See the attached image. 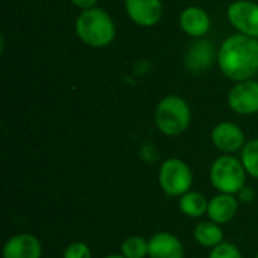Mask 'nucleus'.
Returning <instances> with one entry per match:
<instances>
[{
  "mask_svg": "<svg viewBox=\"0 0 258 258\" xmlns=\"http://www.w3.org/2000/svg\"><path fill=\"white\" fill-rule=\"evenodd\" d=\"M255 258H258V254H257V257H255Z\"/></svg>",
  "mask_w": 258,
  "mask_h": 258,
  "instance_id": "nucleus-24",
  "label": "nucleus"
},
{
  "mask_svg": "<svg viewBox=\"0 0 258 258\" xmlns=\"http://www.w3.org/2000/svg\"><path fill=\"white\" fill-rule=\"evenodd\" d=\"M70 2H71L76 8H79V9H82V11H86V9L95 8L98 0H70Z\"/></svg>",
  "mask_w": 258,
  "mask_h": 258,
  "instance_id": "nucleus-21",
  "label": "nucleus"
},
{
  "mask_svg": "<svg viewBox=\"0 0 258 258\" xmlns=\"http://www.w3.org/2000/svg\"><path fill=\"white\" fill-rule=\"evenodd\" d=\"M128 18L141 27L156 26L163 15L162 0H124Z\"/></svg>",
  "mask_w": 258,
  "mask_h": 258,
  "instance_id": "nucleus-9",
  "label": "nucleus"
},
{
  "mask_svg": "<svg viewBox=\"0 0 258 258\" xmlns=\"http://www.w3.org/2000/svg\"><path fill=\"white\" fill-rule=\"evenodd\" d=\"M227 17L239 33L258 39V3L236 0L228 6Z\"/></svg>",
  "mask_w": 258,
  "mask_h": 258,
  "instance_id": "nucleus-6",
  "label": "nucleus"
},
{
  "mask_svg": "<svg viewBox=\"0 0 258 258\" xmlns=\"http://www.w3.org/2000/svg\"><path fill=\"white\" fill-rule=\"evenodd\" d=\"M192 119V112L187 101L175 94L163 97L154 110V122L160 133L165 136H180L183 135Z\"/></svg>",
  "mask_w": 258,
  "mask_h": 258,
  "instance_id": "nucleus-3",
  "label": "nucleus"
},
{
  "mask_svg": "<svg viewBox=\"0 0 258 258\" xmlns=\"http://www.w3.org/2000/svg\"><path fill=\"white\" fill-rule=\"evenodd\" d=\"M212 142L224 154H234L237 151H242L246 144V139L243 130L237 124L222 121L213 127Z\"/></svg>",
  "mask_w": 258,
  "mask_h": 258,
  "instance_id": "nucleus-8",
  "label": "nucleus"
},
{
  "mask_svg": "<svg viewBox=\"0 0 258 258\" xmlns=\"http://www.w3.org/2000/svg\"><path fill=\"white\" fill-rule=\"evenodd\" d=\"M178 209L184 216H187L190 219H198V218H203L204 215H207L209 200L201 192L189 190L180 197Z\"/></svg>",
  "mask_w": 258,
  "mask_h": 258,
  "instance_id": "nucleus-15",
  "label": "nucleus"
},
{
  "mask_svg": "<svg viewBox=\"0 0 258 258\" xmlns=\"http://www.w3.org/2000/svg\"><path fill=\"white\" fill-rule=\"evenodd\" d=\"M148 258H184V246L175 234L160 231L148 240Z\"/></svg>",
  "mask_w": 258,
  "mask_h": 258,
  "instance_id": "nucleus-11",
  "label": "nucleus"
},
{
  "mask_svg": "<svg viewBox=\"0 0 258 258\" xmlns=\"http://www.w3.org/2000/svg\"><path fill=\"white\" fill-rule=\"evenodd\" d=\"M240 160L246 169V174L258 180V139L248 141L242 148Z\"/></svg>",
  "mask_w": 258,
  "mask_h": 258,
  "instance_id": "nucleus-17",
  "label": "nucleus"
},
{
  "mask_svg": "<svg viewBox=\"0 0 258 258\" xmlns=\"http://www.w3.org/2000/svg\"><path fill=\"white\" fill-rule=\"evenodd\" d=\"M178 23H180L181 30L187 36H192L197 39L206 36L212 27L210 15L207 14L206 9L200 6H187L186 9H183V12L180 14Z\"/></svg>",
  "mask_w": 258,
  "mask_h": 258,
  "instance_id": "nucleus-12",
  "label": "nucleus"
},
{
  "mask_svg": "<svg viewBox=\"0 0 258 258\" xmlns=\"http://www.w3.org/2000/svg\"><path fill=\"white\" fill-rule=\"evenodd\" d=\"M121 254L125 258L148 257V240L141 236H130L122 242Z\"/></svg>",
  "mask_w": 258,
  "mask_h": 258,
  "instance_id": "nucleus-18",
  "label": "nucleus"
},
{
  "mask_svg": "<svg viewBox=\"0 0 258 258\" xmlns=\"http://www.w3.org/2000/svg\"><path fill=\"white\" fill-rule=\"evenodd\" d=\"M159 184L166 195L180 198L192 189L194 174L190 166L177 157L165 160L159 169Z\"/></svg>",
  "mask_w": 258,
  "mask_h": 258,
  "instance_id": "nucleus-5",
  "label": "nucleus"
},
{
  "mask_svg": "<svg viewBox=\"0 0 258 258\" xmlns=\"http://www.w3.org/2000/svg\"><path fill=\"white\" fill-rule=\"evenodd\" d=\"M104 258H125V257L119 252V254H109V255H106Z\"/></svg>",
  "mask_w": 258,
  "mask_h": 258,
  "instance_id": "nucleus-23",
  "label": "nucleus"
},
{
  "mask_svg": "<svg viewBox=\"0 0 258 258\" xmlns=\"http://www.w3.org/2000/svg\"><path fill=\"white\" fill-rule=\"evenodd\" d=\"M209 258H243V255L234 243L222 242L221 245L210 249Z\"/></svg>",
  "mask_w": 258,
  "mask_h": 258,
  "instance_id": "nucleus-19",
  "label": "nucleus"
},
{
  "mask_svg": "<svg viewBox=\"0 0 258 258\" xmlns=\"http://www.w3.org/2000/svg\"><path fill=\"white\" fill-rule=\"evenodd\" d=\"M3 258H41L42 245L30 233H20L6 240L2 251Z\"/></svg>",
  "mask_w": 258,
  "mask_h": 258,
  "instance_id": "nucleus-10",
  "label": "nucleus"
},
{
  "mask_svg": "<svg viewBox=\"0 0 258 258\" xmlns=\"http://www.w3.org/2000/svg\"><path fill=\"white\" fill-rule=\"evenodd\" d=\"M222 74L233 82L252 79L258 73V39L236 33L225 38L218 51Z\"/></svg>",
  "mask_w": 258,
  "mask_h": 258,
  "instance_id": "nucleus-1",
  "label": "nucleus"
},
{
  "mask_svg": "<svg viewBox=\"0 0 258 258\" xmlns=\"http://www.w3.org/2000/svg\"><path fill=\"white\" fill-rule=\"evenodd\" d=\"M239 198L231 194H218L209 200L207 216L210 221L224 225L234 219L239 210Z\"/></svg>",
  "mask_w": 258,
  "mask_h": 258,
  "instance_id": "nucleus-13",
  "label": "nucleus"
},
{
  "mask_svg": "<svg viewBox=\"0 0 258 258\" xmlns=\"http://www.w3.org/2000/svg\"><path fill=\"white\" fill-rule=\"evenodd\" d=\"M216 59V50L215 45L210 41H204L200 39L195 41L187 51L186 56V65L189 68V71L192 73H201L204 70H207Z\"/></svg>",
  "mask_w": 258,
  "mask_h": 258,
  "instance_id": "nucleus-14",
  "label": "nucleus"
},
{
  "mask_svg": "<svg viewBox=\"0 0 258 258\" xmlns=\"http://www.w3.org/2000/svg\"><path fill=\"white\" fill-rule=\"evenodd\" d=\"M194 239L203 248H215L224 242V231L219 224L213 221H201L194 228Z\"/></svg>",
  "mask_w": 258,
  "mask_h": 258,
  "instance_id": "nucleus-16",
  "label": "nucleus"
},
{
  "mask_svg": "<svg viewBox=\"0 0 258 258\" xmlns=\"http://www.w3.org/2000/svg\"><path fill=\"white\" fill-rule=\"evenodd\" d=\"M62 258H92V251L85 242H73L63 249Z\"/></svg>",
  "mask_w": 258,
  "mask_h": 258,
  "instance_id": "nucleus-20",
  "label": "nucleus"
},
{
  "mask_svg": "<svg viewBox=\"0 0 258 258\" xmlns=\"http://www.w3.org/2000/svg\"><path fill=\"white\" fill-rule=\"evenodd\" d=\"M76 33L79 39L94 48H104L116 36V27L112 17L101 8L82 11L76 20Z\"/></svg>",
  "mask_w": 258,
  "mask_h": 258,
  "instance_id": "nucleus-2",
  "label": "nucleus"
},
{
  "mask_svg": "<svg viewBox=\"0 0 258 258\" xmlns=\"http://www.w3.org/2000/svg\"><path fill=\"white\" fill-rule=\"evenodd\" d=\"M228 106L243 116L258 113V80L237 82L228 92Z\"/></svg>",
  "mask_w": 258,
  "mask_h": 258,
  "instance_id": "nucleus-7",
  "label": "nucleus"
},
{
  "mask_svg": "<svg viewBox=\"0 0 258 258\" xmlns=\"http://www.w3.org/2000/svg\"><path fill=\"white\" fill-rule=\"evenodd\" d=\"M237 198H239L240 203H246V204H248V203H251V201L254 200V192H252L249 187L245 186V187L237 194Z\"/></svg>",
  "mask_w": 258,
  "mask_h": 258,
  "instance_id": "nucleus-22",
  "label": "nucleus"
},
{
  "mask_svg": "<svg viewBox=\"0 0 258 258\" xmlns=\"http://www.w3.org/2000/svg\"><path fill=\"white\" fill-rule=\"evenodd\" d=\"M246 169L240 159L222 154L210 166V183L219 194L237 195L246 183Z\"/></svg>",
  "mask_w": 258,
  "mask_h": 258,
  "instance_id": "nucleus-4",
  "label": "nucleus"
}]
</instances>
